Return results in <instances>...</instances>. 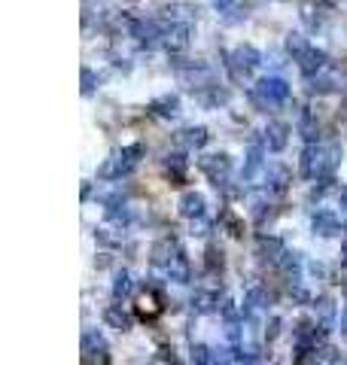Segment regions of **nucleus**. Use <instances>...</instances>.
<instances>
[{"instance_id": "obj_1", "label": "nucleus", "mask_w": 347, "mask_h": 365, "mask_svg": "<svg viewBox=\"0 0 347 365\" xmlns=\"http://www.w3.org/2000/svg\"><path fill=\"white\" fill-rule=\"evenodd\" d=\"M341 165V146L339 144H311L302 152V170L308 177H329Z\"/></svg>"}, {"instance_id": "obj_2", "label": "nucleus", "mask_w": 347, "mask_h": 365, "mask_svg": "<svg viewBox=\"0 0 347 365\" xmlns=\"http://www.w3.org/2000/svg\"><path fill=\"white\" fill-rule=\"evenodd\" d=\"M250 98H253V104L262 107V110L287 104V100H290V83H287V79H280V76H262L259 83L253 86Z\"/></svg>"}, {"instance_id": "obj_3", "label": "nucleus", "mask_w": 347, "mask_h": 365, "mask_svg": "<svg viewBox=\"0 0 347 365\" xmlns=\"http://www.w3.org/2000/svg\"><path fill=\"white\" fill-rule=\"evenodd\" d=\"M140 156H144V144L122 146V149H116L113 156H110L104 165L98 168V177H101V180H116V177H122V174H128V170H135V165L140 161Z\"/></svg>"}, {"instance_id": "obj_4", "label": "nucleus", "mask_w": 347, "mask_h": 365, "mask_svg": "<svg viewBox=\"0 0 347 365\" xmlns=\"http://www.w3.org/2000/svg\"><path fill=\"white\" fill-rule=\"evenodd\" d=\"M177 79L192 91H207L213 88V70L204 61H174Z\"/></svg>"}, {"instance_id": "obj_5", "label": "nucleus", "mask_w": 347, "mask_h": 365, "mask_svg": "<svg viewBox=\"0 0 347 365\" xmlns=\"http://www.w3.org/2000/svg\"><path fill=\"white\" fill-rule=\"evenodd\" d=\"M259 64H262V52H259L256 46H250V43H241V46L229 55V70H232V76L238 79V83L250 79L253 70H256Z\"/></svg>"}, {"instance_id": "obj_6", "label": "nucleus", "mask_w": 347, "mask_h": 365, "mask_svg": "<svg viewBox=\"0 0 347 365\" xmlns=\"http://www.w3.org/2000/svg\"><path fill=\"white\" fill-rule=\"evenodd\" d=\"M198 168L213 180V186H222L226 177L232 174V158L226 156V152H213V156H201Z\"/></svg>"}, {"instance_id": "obj_7", "label": "nucleus", "mask_w": 347, "mask_h": 365, "mask_svg": "<svg viewBox=\"0 0 347 365\" xmlns=\"http://www.w3.org/2000/svg\"><path fill=\"white\" fill-rule=\"evenodd\" d=\"M292 61L299 64V70L305 76H317V74H323V70H329V55H326L323 49H317V46H308L302 55H295Z\"/></svg>"}, {"instance_id": "obj_8", "label": "nucleus", "mask_w": 347, "mask_h": 365, "mask_svg": "<svg viewBox=\"0 0 347 365\" xmlns=\"http://www.w3.org/2000/svg\"><path fill=\"white\" fill-rule=\"evenodd\" d=\"M262 140H265V146H268L271 152L287 149V144H290V125H287V122H280V119H271L268 125H265V131H262Z\"/></svg>"}, {"instance_id": "obj_9", "label": "nucleus", "mask_w": 347, "mask_h": 365, "mask_svg": "<svg viewBox=\"0 0 347 365\" xmlns=\"http://www.w3.org/2000/svg\"><path fill=\"white\" fill-rule=\"evenodd\" d=\"M207 128H201V125H192V128H183L174 134V144H177L180 149H201L204 144H207Z\"/></svg>"}, {"instance_id": "obj_10", "label": "nucleus", "mask_w": 347, "mask_h": 365, "mask_svg": "<svg viewBox=\"0 0 347 365\" xmlns=\"http://www.w3.org/2000/svg\"><path fill=\"white\" fill-rule=\"evenodd\" d=\"M189 37H192V25H171L165 30V40H161V46L168 49V52H183V49L189 46Z\"/></svg>"}, {"instance_id": "obj_11", "label": "nucleus", "mask_w": 347, "mask_h": 365, "mask_svg": "<svg viewBox=\"0 0 347 365\" xmlns=\"http://www.w3.org/2000/svg\"><path fill=\"white\" fill-rule=\"evenodd\" d=\"M149 110L156 113L159 119H174V116H180V95H159L156 100L149 104Z\"/></svg>"}, {"instance_id": "obj_12", "label": "nucleus", "mask_w": 347, "mask_h": 365, "mask_svg": "<svg viewBox=\"0 0 347 365\" xmlns=\"http://www.w3.org/2000/svg\"><path fill=\"white\" fill-rule=\"evenodd\" d=\"M308 91L311 95H332V91H339V79L329 70H323L317 76H308Z\"/></svg>"}, {"instance_id": "obj_13", "label": "nucleus", "mask_w": 347, "mask_h": 365, "mask_svg": "<svg viewBox=\"0 0 347 365\" xmlns=\"http://www.w3.org/2000/svg\"><path fill=\"white\" fill-rule=\"evenodd\" d=\"M198 9L189 4H174V6H161V16L171 18V25H189L195 18Z\"/></svg>"}, {"instance_id": "obj_14", "label": "nucleus", "mask_w": 347, "mask_h": 365, "mask_svg": "<svg viewBox=\"0 0 347 365\" xmlns=\"http://www.w3.org/2000/svg\"><path fill=\"white\" fill-rule=\"evenodd\" d=\"M198 104L207 107V110L222 107V104H229V91L220 88V86H213V88H207V91H201V95H198Z\"/></svg>"}, {"instance_id": "obj_15", "label": "nucleus", "mask_w": 347, "mask_h": 365, "mask_svg": "<svg viewBox=\"0 0 347 365\" xmlns=\"http://www.w3.org/2000/svg\"><path fill=\"white\" fill-rule=\"evenodd\" d=\"M259 170H262V149H259V144H253L247 152V165H244V180L256 177Z\"/></svg>"}, {"instance_id": "obj_16", "label": "nucleus", "mask_w": 347, "mask_h": 365, "mask_svg": "<svg viewBox=\"0 0 347 365\" xmlns=\"http://www.w3.org/2000/svg\"><path fill=\"white\" fill-rule=\"evenodd\" d=\"M299 131H302L305 140L317 137V116H314L311 110H302V113H299Z\"/></svg>"}, {"instance_id": "obj_17", "label": "nucleus", "mask_w": 347, "mask_h": 365, "mask_svg": "<svg viewBox=\"0 0 347 365\" xmlns=\"http://www.w3.org/2000/svg\"><path fill=\"white\" fill-rule=\"evenodd\" d=\"M180 210L186 213V216H198V213L204 210V198H201V195H195V192H189V195H183Z\"/></svg>"}, {"instance_id": "obj_18", "label": "nucleus", "mask_w": 347, "mask_h": 365, "mask_svg": "<svg viewBox=\"0 0 347 365\" xmlns=\"http://www.w3.org/2000/svg\"><path fill=\"white\" fill-rule=\"evenodd\" d=\"M308 37H302V34H287V52L295 58V55H302L305 49H308Z\"/></svg>"}, {"instance_id": "obj_19", "label": "nucleus", "mask_w": 347, "mask_h": 365, "mask_svg": "<svg viewBox=\"0 0 347 365\" xmlns=\"http://www.w3.org/2000/svg\"><path fill=\"white\" fill-rule=\"evenodd\" d=\"M79 79H83V95H95V88H98V74L91 67H83L79 70Z\"/></svg>"}, {"instance_id": "obj_20", "label": "nucleus", "mask_w": 347, "mask_h": 365, "mask_svg": "<svg viewBox=\"0 0 347 365\" xmlns=\"http://www.w3.org/2000/svg\"><path fill=\"white\" fill-rule=\"evenodd\" d=\"M268 180H271L274 189H283V186H287V180H290V170L280 168V165H274V168H268Z\"/></svg>"}, {"instance_id": "obj_21", "label": "nucleus", "mask_w": 347, "mask_h": 365, "mask_svg": "<svg viewBox=\"0 0 347 365\" xmlns=\"http://www.w3.org/2000/svg\"><path fill=\"white\" fill-rule=\"evenodd\" d=\"M165 168L168 170H174V177H183V170H186V158H183L180 156V152H171V156H168V161H165Z\"/></svg>"}, {"instance_id": "obj_22", "label": "nucleus", "mask_w": 347, "mask_h": 365, "mask_svg": "<svg viewBox=\"0 0 347 365\" xmlns=\"http://www.w3.org/2000/svg\"><path fill=\"white\" fill-rule=\"evenodd\" d=\"M244 18H247V9H241L238 4H234L222 13V25H238V22H244Z\"/></svg>"}, {"instance_id": "obj_23", "label": "nucleus", "mask_w": 347, "mask_h": 365, "mask_svg": "<svg viewBox=\"0 0 347 365\" xmlns=\"http://www.w3.org/2000/svg\"><path fill=\"white\" fill-rule=\"evenodd\" d=\"M314 228H317L320 235H332V231H335V219L326 216V213H320V216H314Z\"/></svg>"}, {"instance_id": "obj_24", "label": "nucleus", "mask_w": 347, "mask_h": 365, "mask_svg": "<svg viewBox=\"0 0 347 365\" xmlns=\"http://www.w3.org/2000/svg\"><path fill=\"white\" fill-rule=\"evenodd\" d=\"M210 4H213V6H217V9H220V13H226V9H229V6H234V0H210Z\"/></svg>"}, {"instance_id": "obj_25", "label": "nucleus", "mask_w": 347, "mask_h": 365, "mask_svg": "<svg viewBox=\"0 0 347 365\" xmlns=\"http://www.w3.org/2000/svg\"><path fill=\"white\" fill-rule=\"evenodd\" d=\"M341 201H344V204H347V189H344V192H341Z\"/></svg>"}, {"instance_id": "obj_26", "label": "nucleus", "mask_w": 347, "mask_h": 365, "mask_svg": "<svg viewBox=\"0 0 347 365\" xmlns=\"http://www.w3.org/2000/svg\"><path fill=\"white\" fill-rule=\"evenodd\" d=\"M344 110H347V98H344Z\"/></svg>"}]
</instances>
